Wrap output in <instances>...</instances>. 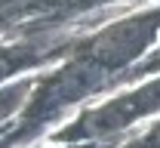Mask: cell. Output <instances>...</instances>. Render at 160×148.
Segmentation results:
<instances>
[{
  "mask_svg": "<svg viewBox=\"0 0 160 148\" xmlns=\"http://www.w3.org/2000/svg\"><path fill=\"white\" fill-rule=\"evenodd\" d=\"M105 71L102 68H96L92 62H86V59H77L74 65H68L65 71H59L56 77H49L46 84H43V89L37 93V102H34V114H56V111H62V108L74 105L77 99H83V96H89L92 89H99L102 84H105Z\"/></svg>",
  "mask_w": 160,
  "mask_h": 148,
  "instance_id": "cell-2",
  "label": "cell"
},
{
  "mask_svg": "<svg viewBox=\"0 0 160 148\" xmlns=\"http://www.w3.org/2000/svg\"><path fill=\"white\" fill-rule=\"evenodd\" d=\"M31 56L22 49V46H12V49H0V80L3 77H9L12 71H19L22 65L28 62Z\"/></svg>",
  "mask_w": 160,
  "mask_h": 148,
  "instance_id": "cell-3",
  "label": "cell"
},
{
  "mask_svg": "<svg viewBox=\"0 0 160 148\" xmlns=\"http://www.w3.org/2000/svg\"><path fill=\"white\" fill-rule=\"evenodd\" d=\"M160 31V13L148 16H132V19H120L108 28H102L92 40L86 43V49L80 53V59L92 62L105 74L117 71L123 65L136 62L142 53L151 46V40Z\"/></svg>",
  "mask_w": 160,
  "mask_h": 148,
  "instance_id": "cell-1",
  "label": "cell"
},
{
  "mask_svg": "<svg viewBox=\"0 0 160 148\" xmlns=\"http://www.w3.org/2000/svg\"><path fill=\"white\" fill-rule=\"evenodd\" d=\"M157 65H160V56H157Z\"/></svg>",
  "mask_w": 160,
  "mask_h": 148,
  "instance_id": "cell-5",
  "label": "cell"
},
{
  "mask_svg": "<svg viewBox=\"0 0 160 148\" xmlns=\"http://www.w3.org/2000/svg\"><path fill=\"white\" fill-rule=\"evenodd\" d=\"M145 142H148V148H160V124H157L154 130H151V136H148Z\"/></svg>",
  "mask_w": 160,
  "mask_h": 148,
  "instance_id": "cell-4",
  "label": "cell"
}]
</instances>
